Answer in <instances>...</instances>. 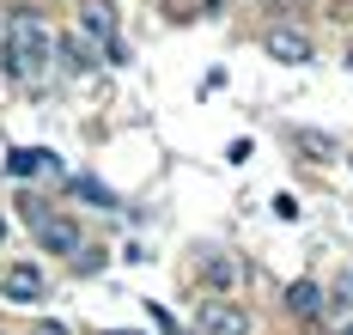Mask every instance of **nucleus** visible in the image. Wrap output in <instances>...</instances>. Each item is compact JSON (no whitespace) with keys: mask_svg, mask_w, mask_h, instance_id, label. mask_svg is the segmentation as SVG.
Here are the masks:
<instances>
[{"mask_svg":"<svg viewBox=\"0 0 353 335\" xmlns=\"http://www.w3.org/2000/svg\"><path fill=\"white\" fill-rule=\"evenodd\" d=\"M0 244H6V220H0Z\"/></svg>","mask_w":353,"mask_h":335,"instance_id":"nucleus-16","label":"nucleus"},{"mask_svg":"<svg viewBox=\"0 0 353 335\" xmlns=\"http://www.w3.org/2000/svg\"><path fill=\"white\" fill-rule=\"evenodd\" d=\"M268 55L286 61V68H305V61H311V37L292 31V25H274V31H268Z\"/></svg>","mask_w":353,"mask_h":335,"instance_id":"nucleus-5","label":"nucleus"},{"mask_svg":"<svg viewBox=\"0 0 353 335\" xmlns=\"http://www.w3.org/2000/svg\"><path fill=\"white\" fill-rule=\"evenodd\" d=\"M79 31L98 43L110 61H122V43H116V6H110V0H85V6H79Z\"/></svg>","mask_w":353,"mask_h":335,"instance_id":"nucleus-3","label":"nucleus"},{"mask_svg":"<svg viewBox=\"0 0 353 335\" xmlns=\"http://www.w3.org/2000/svg\"><path fill=\"white\" fill-rule=\"evenodd\" d=\"M19 220L37 232V244L49 250V256H79V225L68 214H49L43 201H19Z\"/></svg>","mask_w":353,"mask_h":335,"instance_id":"nucleus-2","label":"nucleus"},{"mask_svg":"<svg viewBox=\"0 0 353 335\" xmlns=\"http://www.w3.org/2000/svg\"><path fill=\"white\" fill-rule=\"evenodd\" d=\"M347 68H353V49H347Z\"/></svg>","mask_w":353,"mask_h":335,"instance_id":"nucleus-17","label":"nucleus"},{"mask_svg":"<svg viewBox=\"0 0 353 335\" xmlns=\"http://www.w3.org/2000/svg\"><path fill=\"white\" fill-rule=\"evenodd\" d=\"M0 68H6L12 85H43L55 74V37L37 12H12V25L0 37Z\"/></svg>","mask_w":353,"mask_h":335,"instance_id":"nucleus-1","label":"nucleus"},{"mask_svg":"<svg viewBox=\"0 0 353 335\" xmlns=\"http://www.w3.org/2000/svg\"><path fill=\"white\" fill-rule=\"evenodd\" d=\"M201 274H208L213 287H238V262H232V256H208V262H201Z\"/></svg>","mask_w":353,"mask_h":335,"instance_id":"nucleus-10","label":"nucleus"},{"mask_svg":"<svg viewBox=\"0 0 353 335\" xmlns=\"http://www.w3.org/2000/svg\"><path fill=\"white\" fill-rule=\"evenodd\" d=\"M104 335H141V329H104Z\"/></svg>","mask_w":353,"mask_h":335,"instance_id":"nucleus-14","label":"nucleus"},{"mask_svg":"<svg viewBox=\"0 0 353 335\" xmlns=\"http://www.w3.org/2000/svg\"><path fill=\"white\" fill-rule=\"evenodd\" d=\"M55 61H61L68 74H92V68H98V49H92V37H79V31H73V37L55 43Z\"/></svg>","mask_w":353,"mask_h":335,"instance_id":"nucleus-7","label":"nucleus"},{"mask_svg":"<svg viewBox=\"0 0 353 335\" xmlns=\"http://www.w3.org/2000/svg\"><path fill=\"white\" fill-rule=\"evenodd\" d=\"M286 311H292V317H317L323 311V287L317 281H292V287H286Z\"/></svg>","mask_w":353,"mask_h":335,"instance_id":"nucleus-9","label":"nucleus"},{"mask_svg":"<svg viewBox=\"0 0 353 335\" xmlns=\"http://www.w3.org/2000/svg\"><path fill=\"white\" fill-rule=\"evenodd\" d=\"M0 287H6V298H25V305H31V298H43V268H37V262H12V268L0 274Z\"/></svg>","mask_w":353,"mask_h":335,"instance_id":"nucleus-6","label":"nucleus"},{"mask_svg":"<svg viewBox=\"0 0 353 335\" xmlns=\"http://www.w3.org/2000/svg\"><path fill=\"white\" fill-rule=\"evenodd\" d=\"M73 195H85V201H98V207H116V195L104 183H92V177H73Z\"/></svg>","mask_w":353,"mask_h":335,"instance_id":"nucleus-11","label":"nucleus"},{"mask_svg":"<svg viewBox=\"0 0 353 335\" xmlns=\"http://www.w3.org/2000/svg\"><path fill=\"white\" fill-rule=\"evenodd\" d=\"M335 335H353V323H341V329H335Z\"/></svg>","mask_w":353,"mask_h":335,"instance_id":"nucleus-15","label":"nucleus"},{"mask_svg":"<svg viewBox=\"0 0 353 335\" xmlns=\"http://www.w3.org/2000/svg\"><path fill=\"white\" fill-rule=\"evenodd\" d=\"M31 335H68L61 323H31Z\"/></svg>","mask_w":353,"mask_h":335,"instance_id":"nucleus-13","label":"nucleus"},{"mask_svg":"<svg viewBox=\"0 0 353 335\" xmlns=\"http://www.w3.org/2000/svg\"><path fill=\"white\" fill-rule=\"evenodd\" d=\"M6 171L12 177H43V171H55V152L49 147H12L6 152Z\"/></svg>","mask_w":353,"mask_h":335,"instance_id":"nucleus-8","label":"nucleus"},{"mask_svg":"<svg viewBox=\"0 0 353 335\" xmlns=\"http://www.w3.org/2000/svg\"><path fill=\"white\" fill-rule=\"evenodd\" d=\"M146 311H152V323H159V329H165V335H183V329H176V323H171V311H165V305H146Z\"/></svg>","mask_w":353,"mask_h":335,"instance_id":"nucleus-12","label":"nucleus"},{"mask_svg":"<svg viewBox=\"0 0 353 335\" xmlns=\"http://www.w3.org/2000/svg\"><path fill=\"white\" fill-rule=\"evenodd\" d=\"M195 329L201 335H250V311L232 305V298H208V305L195 311Z\"/></svg>","mask_w":353,"mask_h":335,"instance_id":"nucleus-4","label":"nucleus"}]
</instances>
